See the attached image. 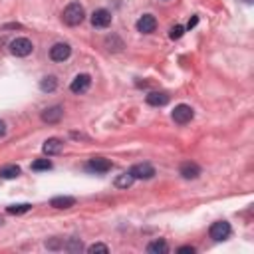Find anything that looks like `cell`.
<instances>
[{
    "mask_svg": "<svg viewBox=\"0 0 254 254\" xmlns=\"http://www.w3.org/2000/svg\"><path fill=\"white\" fill-rule=\"evenodd\" d=\"M90 86H92V77H90L88 73H79V75H75V77L72 79L70 90H72L73 94H86V92L90 90Z\"/></svg>",
    "mask_w": 254,
    "mask_h": 254,
    "instance_id": "5",
    "label": "cell"
},
{
    "mask_svg": "<svg viewBox=\"0 0 254 254\" xmlns=\"http://www.w3.org/2000/svg\"><path fill=\"white\" fill-rule=\"evenodd\" d=\"M209 234H211V238H215V240H218V242H220V240H226V238L230 236V224H228L226 220H217V222H213Z\"/></svg>",
    "mask_w": 254,
    "mask_h": 254,
    "instance_id": "6",
    "label": "cell"
},
{
    "mask_svg": "<svg viewBox=\"0 0 254 254\" xmlns=\"http://www.w3.org/2000/svg\"><path fill=\"white\" fill-rule=\"evenodd\" d=\"M155 28H157V20L153 14H143L137 20V30L141 34H151V32H155Z\"/></svg>",
    "mask_w": 254,
    "mask_h": 254,
    "instance_id": "9",
    "label": "cell"
},
{
    "mask_svg": "<svg viewBox=\"0 0 254 254\" xmlns=\"http://www.w3.org/2000/svg\"><path fill=\"white\" fill-rule=\"evenodd\" d=\"M133 181H135L133 175L127 171V173H121V175L115 179V187H117V189H129V187L133 185Z\"/></svg>",
    "mask_w": 254,
    "mask_h": 254,
    "instance_id": "19",
    "label": "cell"
},
{
    "mask_svg": "<svg viewBox=\"0 0 254 254\" xmlns=\"http://www.w3.org/2000/svg\"><path fill=\"white\" fill-rule=\"evenodd\" d=\"M32 50H34V46H32V42H30L28 38H16V40L10 42V52H12L14 56H18V58L30 56Z\"/></svg>",
    "mask_w": 254,
    "mask_h": 254,
    "instance_id": "2",
    "label": "cell"
},
{
    "mask_svg": "<svg viewBox=\"0 0 254 254\" xmlns=\"http://www.w3.org/2000/svg\"><path fill=\"white\" fill-rule=\"evenodd\" d=\"M177 252H179V254H193V252H195V248H193V246H181Z\"/></svg>",
    "mask_w": 254,
    "mask_h": 254,
    "instance_id": "25",
    "label": "cell"
},
{
    "mask_svg": "<svg viewBox=\"0 0 254 254\" xmlns=\"http://www.w3.org/2000/svg\"><path fill=\"white\" fill-rule=\"evenodd\" d=\"M171 117H173V121H175V123L185 125V123H189V121L195 117V111H193V108H191V106H187V104H179V106L173 109Z\"/></svg>",
    "mask_w": 254,
    "mask_h": 254,
    "instance_id": "3",
    "label": "cell"
},
{
    "mask_svg": "<svg viewBox=\"0 0 254 254\" xmlns=\"http://www.w3.org/2000/svg\"><path fill=\"white\" fill-rule=\"evenodd\" d=\"M50 205H52L54 209H72V207L75 205V199H73V197H54V199L50 201Z\"/></svg>",
    "mask_w": 254,
    "mask_h": 254,
    "instance_id": "16",
    "label": "cell"
},
{
    "mask_svg": "<svg viewBox=\"0 0 254 254\" xmlns=\"http://www.w3.org/2000/svg\"><path fill=\"white\" fill-rule=\"evenodd\" d=\"M64 115V108L62 106H52V108H46L42 111V121L44 123H58Z\"/></svg>",
    "mask_w": 254,
    "mask_h": 254,
    "instance_id": "10",
    "label": "cell"
},
{
    "mask_svg": "<svg viewBox=\"0 0 254 254\" xmlns=\"http://www.w3.org/2000/svg\"><path fill=\"white\" fill-rule=\"evenodd\" d=\"M183 34H185V28L181 24H177V26H173L171 30H169V38H171V40H179Z\"/></svg>",
    "mask_w": 254,
    "mask_h": 254,
    "instance_id": "23",
    "label": "cell"
},
{
    "mask_svg": "<svg viewBox=\"0 0 254 254\" xmlns=\"http://www.w3.org/2000/svg\"><path fill=\"white\" fill-rule=\"evenodd\" d=\"M62 141L60 139H56V137H52V139H48V141H44V145H42V151L46 153V155H56V153H60L62 151Z\"/></svg>",
    "mask_w": 254,
    "mask_h": 254,
    "instance_id": "14",
    "label": "cell"
},
{
    "mask_svg": "<svg viewBox=\"0 0 254 254\" xmlns=\"http://www.w3.org/2000/svg\"><path fill=\"white\" fill-rule=\"evenodd\" d=\"M133 179H153L155 177V167L151 163H137L129 169Z\"/></svg>",
    "mask_w": 254,
    "mask_h": 254,
    "instance_id": "4",
    "label": "cell"
},
{
    "mask_svg": "<svg viewBox=\"0 0 254 254\" xmlns=\"http://www.w3.org/2000/svg\"><path fill=\"white\" fill-rule=\"evenodd\" d=\"M20 175V167L18 165H6L0 169V179H16Z\"/></svg>",
    "mask_w": 254,
    "mask_h": 254,
    "instance_id": "17",
    "label": "cell"
},
{
    "mask_svg": "<svg viewBox=\"0 0 254 254\" xmlns=\"http://www.w3.org/2000/svg\"><path fill=\"white\" fill-rule=\"evenodd\" d=\"M56 88H58V79H56L54 75H46V77L40 81V90H42V92H46V94L54 92Z\"/></svg>",
    "mask_w": 254,
    "mask_h": 254,
    "instance_id": "18",
    "label": "cell"
},
{
    "mask_svg": "<svg viewBox=\"0 0 254 254\" xmlns=\"http://www.w3.org/2000/svg\"><path fill=\"white\" fill-rule=\"evenodd\" d=\"M30 209H32L30 203H20V205H10V207L6 209V213H10V215H24V213H28Z\"/></svg>",
    "mask_w": 254,
    "mask_h": 254,
    "instance_id": "20",
    "label": "cell"
},
{
    "mask_svg": "<svg viewBox=\"0 0 254 254\" xmlns=\"http://www.w3.org/2000/svg\"><path fill=\"white\" fill-rule=\"evenodd\" d=\"M83 18H86V10H83V6L79 2H72L66 6L64 14H62V20L68 24V26H79L83 22Z\"/></svg>",
    "mask_w": 254,
    "mask_h": 254,
    "instance_id": "1",
    "label": "cell"
},
{
    "mask_svg": "<svg viewBox=\"0 0 254 254\" xmlns=\"http://www.w3.org/2000/svg\"><path fill=\"white\" fill-rule=\"evenodd\" d=\"M48 169H52V161L48 159H38L32 163V171H48Z\"/></svg>",
    "mask_w": 254,
    "mask_h": 254,
    "instance_id": "21",
    "label": "cell"
},
{
    "mask_svg": "<svg viewBox=\"0 0 254 254\" xmlns=\"http://www.w3.org/2000/svg\"><path fill=\"white\" fill-rule=\"evenodd\" d=\"M4 133H6V125H4L2 121H0V137H2Z\"/></svg>",
    "mask_w": 254,
    "mask_h": 254,
    "instance_id": "27",
    "label": "cell"
},
{
    "mask_svg": "<svg viewBox=\"0 0 254 254\" xmlns=\"http://www.w3.org/2000/svg\"><path fill=\"white\" fill-rule=\"evenodd\" d=\"M88 167L92 169V171H96V173H108L111 169V161L106 159V157H92Z\"/></svg>",
    "mask_w": 254,
    "mask_h": 254,
    "instance_id": "11",
    "label": "cell"
},
{
    "mask_svg": "<svg viewBox=\"0 0 254 254\" xmlns=\"http://www.w3.org/2000/svg\"><path fill=\"white\" fill-rule=\"evenodd\" d=\"M179 173H181L183 179H197V177L201 175V167H199L197 163H193V161H187V163L181 165Z\"/></svg>",
    "mask_w": 254,
    "mask_h": 254,
    "instance_id": "12",
    "label": "cell"
},
{
    "mask_svg": "<svg viewBox=\"0 0 254 254\" xmlns=\"http://www.w3.org/2000/svg\"><path fill=\"white\" fill-rule=\"evenodd\" d=\"M70 54H72V48H70V44H64V42H58L50 48V58L54 62H64L70 58Z\"/></svg>",
    "mask_w": 254,
    "mask_h": 254,
    "instance_id": "7",
    "label": "cell"
},
{
    "mask_svg": "<svg viewBox=\"0 0 254 254\" xmlns=\"http://www.w3.org/2000/svg\"><path fill=\"white\" fill-rule=\"evenodd\" d=\"M88 252H92V254H94V252H104V254H108V252H109V248H108L106 244H100V242H98V244L88 246Z\"/></svg>",
    "mask_w": 254,
    "mask_h": 254,
    "instance_id": "24",
    "label": "cell"
},
{
    "mask_svg": "<svg viewBox=\"0 0 254 254\" xmlns=\"http://www.w3.org/2000/svg\"><path fill=\"white\" fill-rule=\"evenodd\" d=\"M147 104L149 106H155V108L167 106L169 104V96L165 92H151V94H147Z\"/></svg>",
    "mask_w": 254,
    "mask_h": 254,
    "instance_id": "13",
    "label": "cell"
},
{
    "mask_svg": "<svg viewBox=\"0 0 254 254\" xmlns=\"http://www.w3.org/2000/svg\"><path fill=\"white\" fill-rule=\"evenodd\" d=\"M147 252H149V254H167V252H169V246H167V242H165L163 238H157V240L149 242Z\"/></svg>",
    "mask_w": 254,
    "mask_h": 254,
    "instance_id": "15",
    "label": "cell"
},
{
    "mask_svg": "<svg viewBox=\"0 0 254 254\" xmlns=\"http://www.w3.org/2000/svg\"><path fill=\"white\" fill-rule=\"evenodd\" d=\"M92 24H94L96 28H108V26L111 24V12L106 10V8L96 10V12L92 14Z\"/></svg>",
    "mask_w": 254,
    "mask_h": 254,
    "instance_id": "8",
    "label": "cell"
},
{
    "mask_svg": "<svg viewBox=\"0 0 254 254\" xmlns=\"http://www.w3.org/2000/svg\"><path fill=\"white\" fill-rule=\"evenodd\" d=\"M64 248L70 250V252H79L83 246H81V240H79V238H70V240L64 244Z\"/></svg>",
    "mask_w": 254,
    "mask_h": 254,
    "instance_id": "22",
    "label": "cell"
},
{
    "mask_svg": "<svg viewBox=\"0 0 254 254\" xmlns=\"http://www.w3.org/2000/svg\"><path fill=\"white\" fill-rule=\"evenodd\" d=\"M197 22H199V18H197V16H193V18L189 20V26H187V28H189V30H191V28H195V26H197Z\"/></svg>",
    "mask_w": 254,
    "mask_h": 254,
    "instance_id": "26",
    "label": "cell"
}]
</instances>
